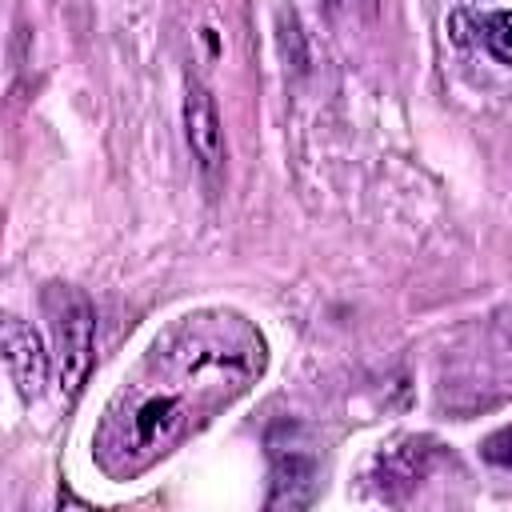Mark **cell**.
<instances>
[{"mask_svg": "<svg viewBox=\"0 0 512 512\" xmlns=\"http://www.w3.org/2000/svg\"><path fill=\"white\" fill-rule=\"evenodd\" d=\"M264 336L224 308L176 316L120 380L96 428V464L132 480L216 420L264 372Z\"/></svg>", "mask_w": 512, "mask_h": 512, "instance_id": "obj_1", "label": "cell"}, {"mask_svg": "<svg viewBox=\"0 0 512 512\" xmlns=\"http://www.w3.org/2000/svg\"><path fill=\"white\" fill-rule=\"evenodd\" d=\"M44 312L52 324V344H56V376L60 392L72 400L92 368V340H96V312L84 292L52 284L44 292Z\"/></svg>", "mask_w": 512, "mask_h": 512, "instance_id": "obj_2", "label": "cell"}, {"mask_svg": "<svg viewBox=\"0 0 512 512\" xmlns=\"http://www.w3.org/2000/svg\"><path fill=\"white\" fill-rule=\"evenodd\" d=\"M0 356H4L20 396L36 400L44 392V380H48V352H44L36 328L12 312H0Z\"/></svg>", "mask_w": 512, "mask_h": 512, "instance_id": "obj_3", "label": "cell"}, {"mask_svg": "<svg viewBox=\"0 0 512 512\" xmlns=\"http://www.w3.org/2000/svg\"><path fill=\"white\" fill-rule=\"evenodd\" d=\"M184 136H188V148H192L200 172L216 184V176L224 168V128H220L216 100L200 80H188V92H184Z\"/></svg>", "mask_w": 512, "mask_h": 512, "instance_id": "obj_4", "label": "cell"}, {"mask_svg": "<svg viewBox=\"0 0 512 512\" xmlns=\"http://www.w3.org/2000/svg\"><path fill=\"white\" fill-rule=\"evenodd\" d=\"M448 28H452V40L488 48L496 64H508V60H512V20H508L504 8H496V12L456 8V12L448 16Z\"/></svg>", "mask_w": 512, "mask_h": 512, "instance_id": "obj_5", "label": "cell"}, {"mask_svg": "<svg viewBox=\"0 0 512 512\" xmlns=\"http://www.w3.org/2000/svg\"><path fill=\"white\" fill-rule=\"evenodd\" d=\"M424 468H428V448H424V440H408L404 448H392V452L380 456V488H384V492H388L392 484L412 488V484L424 476Z\"/></svg>", "mask_w": 512, "mask_h": 512, "instance_id": "obj_6", "label": "cell"}, {"mask_svg": "<svg viewBox=\"0 0 512 512\" xmlns=\"http://www.w3.org/2000/svg\"><path fill=\"white\" fill-rule=\"evenodd\" d=\"M504 440H508V432L500 428V432H496V436L488 440V452H484V456H488V460H496V464H508V452H504Z\"/></svg>", "mask_w": 512, "mask_h": 512, "instance_id": "obj_7", "label": "cell"}]
</instances>
